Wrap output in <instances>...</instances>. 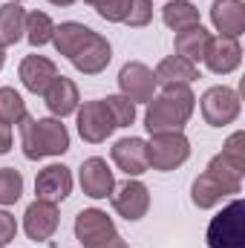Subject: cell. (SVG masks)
<instances>
[{
	"instance_id": "1",
	"label": "cell",
	"mask_w": 245,
	"mask_h": 248,
	"mask_svg": "<svg viewBox=\"0 0 245 248\" xmlns=\"http://www.w3.org/2000/svg\"><path fill=\"white\" fill-rule=\"evenodd\" d=\"M147 116H144V127L147 133H182L187 119L193 116L196 107V95L190 93L187 84H168L159 98L147 101Z\"/></svg>"
},
{
	"instance_id": "2",
	"label": "cell",
	"mask_w": 245,
	"mask_h": 248,
	"mask_svg": "<svg viewBox=\"0 0 245 248\" xmlns=\"http://www.w3.org/2000/svg\"><path fill=\"white\" fill-rule=\"evenodd\" d=\"M20 144L23 156L38 162L44 156H61L69 150V133L58 119H20Z\"/></svg>"
},
{
	"instance_id": "3",
	"label": "cell",
	"mask_w": 245,
	"mask_h": 248,
	"mask_svg": "<svg viewBox=\"0 0 245 248\" xmlns=\"http://www.w3.org/2000/svg\"><path fill=\"white\" fill-rule=\"evenodd\" d=\"M75 237L84 248H130L119 237L113 219L98 208H87L75 217Z\"/></svg>"
},
{
	"instance_id": "4",
	"label": "cell",
	"mask_w": 245,
	"mask_h": 248,
	"mask_svg": "<svg viewBox=\"0 0 245 248\" xmlns=\"http://www.w3.org/2000/svg\"><path fill=\"white\" fill-rule=\"evenodd\" d=\"M208 248H245L243 228V202L234 199L228 208H222L211 225H208Z\"/></svg>"
},
{
	"instance_id": "5",
	"label": "cell",
	"mask_w": 245,
	"mask_h": 248,
	"mask_svg": "<svg viewBox=\"0 0 245 248\" xmlns=\"http://www.w3.org/2000/svg\"><path fill=\"white\" fill-rule=\"evenodd\" d=\"M190 141L182 133H153L147 141V159L153 170H173L187 162Z\"/></svg>"
},
{
	"instance_id": "6",
	"label": "cell",
	"mask_w": 245,
	"mask_h": 248,
	"mask_svg": "<svg viewBox=\"0 0 245 248\" xmlns=\"http://www.w3.org/2000/svg\"><path fill=\"white\" fill-rule=\"evenodd\" d=\"M202 116L211 127H225L240 116V95L231 87H211L202 95Z\"/></svg>"
},
{
	"instance_id": "7",
	"label": "cell",
	"mask_w": 245,
	"mask_h": 248,
	"mask_svg": "<svg viewBox=\"0 0 245 248\" xmlns=\"http://www.w3.org/2000/svg\"><path fill=\"white\" fill-rule=\"evenodd\" d=\"M119 87H122L124 98H130L133 104H136V101L144 104V101H150L153 93H156V75H153L150 66H144V63H138V61L124 63L122 72H119Z\"/></svg>"
},
{
	"instance_id": "8",
	"label": "cell",
	"mask_w": 245,
	"mask_h": 248,
	"mask_svg": "<svg viewBox=\"0 0 245 248\" xmlns=\"http://www.w3.org/2000/svg\"><path fill=\"white\" fill-rule=\"evenodd\" d=\"M58 208L52 202H44V199H35L26 214H23V228H26V237L32 243H46L55 231H58Z\"/></svg>"
},
{
	"instance_id": "9",
	"label": "cell",
	"mask_w": 245,
	"mask_h": 248,
	"mask_svg": "<svg viewBox=\"0 0 245 248\" xmlns=\"http://www.w3.org/2000/svg\"><path fill=\"white\" fill-rule=\"evenodd\" d=\"M113 130H116V124L110 119L104 101H87V104L78 110V133H81L84 141L101 144Z\"/></svg>"
},
{
	"instance_id": "10",
	"label": "cell",
	"mask_w": 245,
	"mask_h": 248,
	"mask_svg": "<svg viewBox=\"0 0 245 248\" xmlns=\"http://www.w3.org/2000/svg\"><path fill=\"white\" fill-rule=\"evenodd\" d=\"M110 58H113L110 41H107L104 35L92 32V35L84 41V46H81L69 61H72V66H75L78 72H84V75H98V72H104V69H107Z\"/></svg>"
},
{
	"instance_id": "11",
	"label": "cell",
	"mask_w": 245,
	"mask_h": 248,
	"mask_svg": "<svg viewBox=\"0 0 245 248\" xmlns=\"http://www.w3.org/2000/svg\"><path fill=\"white\" fill-rule=\"evenodd\" d=\"M113 208H116V214L124 217L127 222H136V219H141V217L147 214V208H150V193H147V187L141 185V182L127 179V182L119 185L116 193H113Z\"/></svg>"
},
{
	"instance_id": "12",
	"label": "cell",
	"mask_w": 245,
	"mask_h": 248,
	"mask_svg": "<svg viewBox=\"0 0 245 248\" xmlns=\"http://www.w3.org/2000/svg\"><path fill=\"white\" fill-rule=\"evenodd\" d=\"M240 61H243V46H240L237 38H225V35H219V38H211V41H208L205 63H208L211 72H216V75H228V72H234V69L240 66Z\"/></svg>"
},
{
	"instance_id": "13",
	"label": "cell",
	"mask_w": 245,
	"mask_h": 248,
	"mask_svg": "<svg viewBox=\"0 0 245 248\" xmlns=\"http://www.w3.org/2000/svg\"><path fill=\"white\" fill-rule=\"evenodd\" d=\"M81 187L92 199H107L113 193V187H116V176H113L110 165L104 159H98V156L87 159L81 165Z\"/></svg>"
},
{
	"instance_id": "14",
	"label": "cell",
	"mask_w": 245,
	"mask_h": 248,
	"mask_svg": "<svg viewBox=\"0 0 245 248\" xmlns=\"http://www.w3.org/2000/svg\"><path fill=\"white\" fill-rule=\"evenodd\" d=\"M69 190H72V173H69V168H63V165H49V168H44V170L38 173V179H35V193H38V199L52 202V205H58L61 199H66Z\"/></svg>"
},
{
	"instance_id": "15",
	"label": "cell",
	"mask_w": 245,
	"mask_h": 248,
	"mask_svg": "<svg viewBox=\"0 0 245 248\" xmlns=\"http://www.w3.org/2000/svg\"><path fill=\"white\" fill-rule=\"evenodd\" d=\"M113 162L119 165V170H124L127 176H141L150 168L147 159V141L144 139H122L113 144Z\"/></svg>"
},
{
	"instance_id": "16",
	"label": "cell",
	"mask_w": 245,
	"mask_h": 248,
	"mask_svg": "<svg viewBox=\"0 0 245 248\" xmlns=\"http://www.w3.org/2000/svg\"><path fill=\"white\" fill-rule=\"evenodd\" d=\"M211 20L219 35L240 38L245 32V3L243 0H216L211 6Z\"/></svg>"
},
{
	"instance_id": "17",
	"label": "cell",
	"mask_w": 245,
	"mask_h": 248,
	"mask_svg": "<svg viewBox=\"0 0 245 248\" xmlns=\"http://www.w3.org/2000/svg\"><path fill=\"white\" fill-rule=\"evenodd\" d=\"M55 75H58L55 63L49 61V58H44V55H29V58H23V63H20V81L35 95H44L46 87L55 81Z\"/></svg>"
},
{
	"instance_id": "18",
	"label": "cell",
	"mask_w": 245,
	"mask_h": 248,
	"mask_svg": "<svg viewBox=\"0 0 245 248\" xmlns=\"http://www.w3.org/2000/svg\"><path fill=\"white\" fill-rule=\"evenodd\" d=\"M231 193H240V187L228 185L225 179H219V176H214L211 170H205V173L193 182L190 199H193L196 208H214V205H219V202H222L225 196H231Z\"/></svg>"
},
{
	"instance_id": "19",
	"label": "cell",
	"mask_w": 245,
	"mask_h": 248,
	"mask_svg": "<svg viewBox=\"0 0 245 248\" xmlns=\"http://www.w3.org/2000/svg\"><path fill=\"white\" fill-rule=\"evenodd\" d=\"M44 101H46V107H49V113L52 116H69V113H75L78 110V87H75V81H69L66 75H55V81L46 87V93H44Z\"/></svg>"
},
{
	"instance_id": "20",
	"label": "cell",
	"mask_w": 245,
	"mask_h": 248,
	"mask_svg": "<svg viewBox=\"0 0 245 248\" xmlns=\"http://www.w3.org/2000/svg\"><path fill=\"white\" fill-rule=\"evenodd\" d=\"M156 84H162V87H168V84H190V81H196L199 78V69H196V63L184 61L179 55H170V58H165V61L156 66Z\"/></svg>"
},
{
	"instance_id": "21",
	"label": "cell",
	"mask_w": 245,
	"mask_h": 248,
	"mask_svg": "<svg viewBox=\"0 0 245 248\" xmlns=\"http://www.w3.org/2000/svg\"><path fill=\"white\" fill-rule=\"evenodd\" d=\"M208 41H211V35L202 29V23L199 26H190V29H182V32H176V55L184 58V61L196 63L205 58V49H208Z\"/></svg>"
},
{
	"instance_id": "22",
	"label": "cell",
	"mask_w": 245,
	"mask_h": 248,
	"mask_svg": "<svg viewBox=\"0 0 245 248\" xmlns=\"http://www.w3.org/2000/svg\"><path fill=\"white\" fill-rule=\"evenodd\" d=\"M26 32V12L17 3L0 6V46H15Z\"/></svg>"
},
{
	"instance_id": "23",
	"label": "cell",
	"mask_w": 245,
	"mask_h": 248,
	"mask_svg": "<svg viewBox=\"0 0 245 248\" xmlns=\"http://www.w3.org/2000/svg\"><path fill=\"white\" fill-rule=\"evenodd\" d=\"M92 35V29H87L84 23H75V20H66L61 26H55V35H52V44H55V49L66 55V58H72L81 46H84V41Z\"/></svg>"
},
{
	"instance_id": "24",
	"label": "cell",
	"mask_w": 245,
	"mask_h": 248,
	"mask_svg": "<svg viewBox=\"0 0 245 248\" xmlns=\"http://www.w3.org/2000/svg\"><path fill=\"white\" fill-rule=\"evenodd\" d=\"M162 20L182 32V29H190V26H199V9L190 3V0H170L165 9H162Z\"/></svg>"
},
{
	"instance_id": "25",
	"label": "cell",
	"mask_w": 245,
	"mask_h": 248,
	"mask_svg": "<svg viewBox=\"0 0 245 248\" xmlns=\"http://www.w3.org/2000/svg\"><path fill=\"white\" fill-rule=\"evenodd\" d=\"M52 35H55V23H52L49 15H44V12H32V15H26V41H29L32 46H44V44H49Z\"/></svg>"
},
{
	"instance_id": "26",
	"label": "cell",
	"mask_w": 245,
	"mask_h": 248,
	"mask_svg": "<svg viewBox=\"0 0 245 248\" xmlns=\"http://www.w3.org/2000/svg\"><path fill=\"white\" fill-rule=\"evenodd\" d=\"M23 116H26V101L20 98V93H15L12 87H0V119L15 124Z\"/></svg>"
},
{
	"instance_id": "27",
	"label": "cell",
	"mask_w": 245,
	"mask_h": 248,
	"mask_svg": "<svg viewBox=\"0 0 245 248\" xmlns=\"http://www.w3.org/2000/svg\"><path fill=\"white\" fill-rule=\"evenodd\" d=\"M104 107H107V113H110L116 127H130L136 122V104L130 98H124V95H107Z\"/></svg>"
},
{
	"instance_id": "28",
	"label": "cell",
	"mask_w": 245,
	"mask_h": 248,
	"mask_svg": "<svg viewBox=\"0 0 245 248\" xmlns=\"http://www.w3.org/2000/svg\"><path fill=\"white\" fill-rule=\"evenodd\" d=\"M23 193V176L15 168H0V205H15Z\"/></svg>"
},
{
	"instance_id": "29",
	"label": "cell",
	"mask_w": 245,
	"mask_h": 248,
	"mask_svg": "<svg viewBox=\"0 0 245 248\" xmlns=\"http://www.w3.org/2000/svg\"><path fill=\"white\" fill-rule=\"evenodd\" d=\"M84 3H90L104 20H110V23H124V15H127V6H130V0H84Z\"/></svg>"
},
{
	"instance_id": "30",
	"label": "cell",
	"mask_w": 245,
	"mask_h": 248,
	"mask_svg": "<svg viewBox=\"0 0 245 248\" xmlns=\"http://www.w3.org/2000/svg\"><path fill=\"white\" fill-rule=\"evenodd\" d=\"M150 17H153V3L150 0H130V6H127V15H124V23L127 26H147L150 23Z\"/></svg>"
},
{
	"instance_id": "31",
	"label": "cell",
	"mask_w": 245,
	"mask_h": 248,
	"mask_svg": "<svg viewBox=\"0 0 245 248\" xmlns=\"http://www.w3.org/2000/svg\"><path fill=\"white\" fill-rule=\"evenodd\" d=\"M17 234V225H15V217L9 211H0V248L9 246Z\"/></svg>"
},
{
	"instance_id": "32",
	"label": "cell",
	"mask_w": 245,
	"mask_h": 248,
	"mask_svg": "<svg viewBox=\"0 0 245 248\" xmlns=\"http://www.w3.org/2000/svg\"><path fill=\"white\" fill-rule=\"evenodd\" d=\"M12 150V124L0 119V156Z\"/></svg>"
},
{
	"instance_id": "33",
	"label": "cell",
	"mask_w": 245,
	"mask_h": 248,
	"mask_svg": "<svg viewBox=\"0 0 245 248\" xmlns=\"http://www.w3.org/2000/svg\"><path fill=\"white\" fill-rule=\"evenodd\" d=\"M49 3H52V6H72L75 0H49Z\"/></svg>"
},
{
	"instance_id": "34",
	"label": "cell",
	"mask_w": 245,
	"mask_h": 248,
	"mask_svg": "<svg viewBox=\"0 0 245 248\" xmlns=\"http://www.w3.org/2000/svg\"><path fill=\"white\" fill-rule=\"evenodd\" d=\"M3 61H6V55H3V46H0V69H3Z\"/></svg>"
},
{
	"instance_id": "35",
	"label": "cell",
	"mask_w": 245,
	"mask_h": 248,
	"mask_svg": "<svg viewBox=\"0 0 245 248\" xmlns=\"http://www.w3.org/2000/svg\"><path fill=\"white\" fill-rule=\"evenodd\" d=\"M12 3H20V0H12Z\"/></svg>"
}]
</instances>
